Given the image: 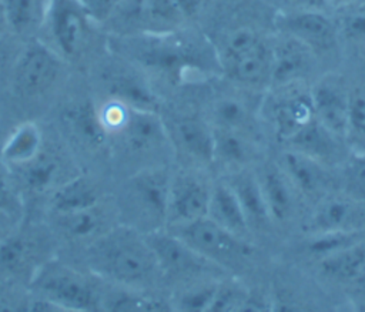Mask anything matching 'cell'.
Segmentation results:
<instances>
[{"mask_svg": "<svg viewBox=\"0 0 365 312\" xmlns=\"http://www.w3.org/2000/svg\"><path fill=\"white\" fill-rule=\"evenodd\" d=\"M16 229V218H14V214L0 205V241L6 236H9L10 234H13Z\"/></svg>", "mask_w": 365, "mask_h": 312, "instance_id": "obj_38", "label": "cell"}, {"mask_svg": "<svg viewBox=\"0 0 365 312\" xmlns=\"http://www.w3.org/2000/svg\"><path fill=\"white\" fill-rule=\"evenodd\" d=\"M356 1H358V0H327L328 6H329L331 9H335V10L342 9V7H345V6H349V4H354V3H356Z\"/></svg>", "mask_w": 365, "mask_h": 312, "instance_id": "obj_39", "label": "cell"}, {"mask_svg": "<svg viewBox=\"0 0 365 312\" xmlns=\"http://www.w3.org/2000/svg\"><path fill=\"white\" fill-rule=\"evenodd\" d=\"M30 288L36 298L53 303L57 311L101 309L100 288L86 275L58 261L38 265L30 278Z\"/></svg>", "mask_w": 365, "mask_h": 312, "instance_id": "obj_3", "label": "cell"}, {"mask_svg": "<svg viewBox=\"0 0 365 312\" xmlns=\"http://www.w3.org/2000/svg\"><path fill=\"white\" fill-rule=\"evenodd\" d=\"M225 181L235 192L248 221L251 232L269 228L272 222L269 219L255 172L250 171L247 167L240 168L232 171Z\"/></svg>", "mask_w": 365, "mask_h": 312, "instance_id": "obj_22", "label": "cell"}, {"mask_svg": "<svg viewBox=\"0 0 365 312\" xmlns=\"http://www.w3.org/2000/svg\"><path fill=\"white\" fill-rule=\"evenodd\" d=\"M211 128L235 130L257 135L259 107L254 108L250 97L234 91H222L214 95L204 115Z\"/></svg>", "mask_w": 365, "mask_h": 312, "instance_id": "obj_20", "label": "cell"}, {"mask_svg": "<svg viewBox=\"0 0 365 312\" xmlns=\"http://www.w3.org/2000/svg\"><path fill=\"white\" fill-rule=\"evenodd\" d=\"M317 121L346 141L349 115V88L335 76H327L311 87Z\"/></svg>", "mask_w": 365, "mask_h": 312, "instance_id": "obj_16", "label": "cell"}, {"mask_svg": "<svg viewBox=\"0 0 365 312\" xmlns=\"http://www.w3.org/2000/svg\"><path fill=\"white\" fill-rule=\"evenodd\" d=\"M255 175L272 225L288 224L295 217L301 198L289 178L278 164H265Z\"/></svg>", "mask_w": 365, "mask_h": 312, "instance_id": "obj_18", "label": "cell"}, {"mask_svg": "<svg viewBox=\"0 0 365 312\" xmlns=\"http://www.w3.org/2000/svg\"><path fill=\"white\" fill-rule=\"evenodd\" d=\"M342 192L365 204V151L346 157L341 171Z\"/></svg>", "mask_w": 365, "mask_h": 312, "instance_id": "obj_34", "label": "cell"}, {"mask_svg": "<svg viewBox=\"0 0 365 312\" xmlns=\"http://www.w3.org/2000/svg\"><path fill=\"white\" fill-rule=\"evenodd\" d=\"M318 57L297 38L278 31L271 37L269 87L305 83Z\"/></svg>", "mask_w": 365, "mask_h": 312, "instance_id": "obj_13", "label": "cell"}, {"mask_svg": "<svg viewBox=\"0 0 365 312\" xmlns=\"http://www.w3.org/2000/svg\"><path fill=\"white\" fill-rule=\"evenodd\" d=\"M164 123L171 148L188 160L190 167L212 164V128L204 115L182 113Z\"/></svg>", "mask_w": 365, "mask_h": 312, "instance_id": "obj_15", "label": "cell"}, {"mask_svg": "<svg viewBox=\"0 0 365 312\" xmlns=\"http://www.w3.org/2000/svg\"><path fill=\"white\" fill-rule=\"evenodd\" d=\"M278 165L289 178L301 198L304 197L318 201L329 192L331 175L327 170L328 165L321 161L288 148L279 157Z\"/></svg>", "mask_w": 365, "mask_h": 312, "instance_id": "obj_19", "label": "cell"}, {"mask_svg": "<svg viewBox=\"0 0 365 312\" xmlns=\"http://www.w3.org/2000/svg\"><path fill=\"white\" fill-rule=\"evenodd\" d=\"M365 224V204L345 192H328L318 201L305 224L307 234L356 232Z\"/></svg>", "mask_w": 365, "mask_h": 312, "instance_id": "obj_14", "label": "cell"}, {"mask_svg": "<svg viewBox=\"0 0 365 312\" xmlns=\"http://www.w3.org/2000/svg\"><path fill=\"white\" fill-rule=\"evenodd\" d=\"M121 0H80L93 23L104 24Z\"/></svg>", "mask_w": 365, "mask_h": 312, "instance_id": "obj_36", "label": "cell"}, {"mask_svg": "<svg viewBox=\"0 0 365 312\" xmlns=\"http://www.w3.org/2000/svg\"><path fill=\"white\" fill-rule=\"evenodd\" d=\"M53 221L64 236L70 239H90V242L113 227L108 224V217L100 204L70 214L53 215Z\"/></svg>", "mask_w": 365, "mask_h": 312, "instance_id": "obj_29", "label": "cell"}, {"mask_svg": "<svg viewBox=\"0 0 365 312\" xmlns=\"http://www.w3.org/2000/svg\"><path fill=\"white\" fill-rule=\"evenodd\" d=\"M87 264L98 279L137 291L161 278L147 235L127 224H115L94 238L87 248Z\"/></svg>", "mask_w": 365, "mask_h": 312, "instance_id": "obj_1", "label": "cell"}, {"mask_svg": "<svg viewBox=\"0 0 365 312\" xmlns=\"http://www.w3.org/2000/svg\"><path fill=\"white\" fill-rule=\"evenodd\" d=\"M212 182L197 167L181 168L171 172L165 229H177L207 217Z\"/></svg>", "mask_w": 365, "mask_h": 312, "instance_id": "obj_10", "label": "cell"}, {"mask_svg": "<svg viewBox=\"0 0 365 312\" xmlns=\"http://www.w3.org/2000/svg\"><path fill=\"white\" fill-rule=\"evenodd\" d=\"M1 3L10 31L26 40L38 36L50 0H1Z\"/></svg>", "mask_w": 365, "mask_h": 312, "instance_id": "obj_27", "label": "cell"}, {"mask_svg": "<svg viewBox=\"0 0 365 312\" xmlns=\"http://www.w3.org/2000/svg\"><path fill=\"white\" fill-rule=\"evenodd\" d=\"M154 252L161 278L185 285L200 279L218 278L222 269L207 261L178 235L163 228L145 234Z\"/></svg>", "mask_w": 365, "mask_h": 312, "instance_id": "obj_8", "label": "cell"}, {"mask_svg": "<svg viewBox=\"0 0 365 312\" xmlns=\"http://www.w3.org/2000/svg\"><path fill=\"white\" fill-rule=\"evenodd\" d=\"M168 231L178 235L195 252L224 272L245 266L254 255L252 241L222 229L207 217Z\"/></svg>", "mask_w": 365, "mask_h": 312, "instance_id": "obj_5", "label": "cell"}, {"mask_svg": "<svg viewBox=\"0 0 365 312\" xmlns=\"http://www.w3.org/2000/svg\"><path fill=\"white\" fill-rule=\"evenodd\" d=\"M207 218L222 229L251 241L252 232L250 229L245 214L235 192L225 180L212 182Z\"/></svg>", "mask_w": 365, "mask_h": 312, "instance_id": "obj_21", "label": "cell"}, {"mask_svg": "<svg viewBox=\"0 0 365 312\" xmlns=\"http://www.w3.org/2000/svg\"><path fill=\"white\" fill-rule=\"evenodd\" d=\"M321 274L336 282H356L365 276L364 239L317 262Z\"/></svg>", "mask_w": 365, "mask_h": 312, "instance_id": "obj_28", "label": "cell"}, {"mask_svg": "<svg viewBox=\"0 0 365 312\" xmlns=\"http://www.w3.org/2000/svg\"><path fill=\"white\" fill-rule=\"evenodd\" d=\"M64 60L41 40H27L13 68V88L19 95L34 97L46 93L58 80Z\"/></svg>", "mask_w": 365, "mask_h": 312, "instance_id": "obj_11", "label": "cell"}, {"mask_svg": "<svg viewBox=\"0 0 365 312\" xmlns=\"http://www.w3.org/2000/svg\"><path fill=\"white\" fill-rule=\"evenodd\" d=\"M361 308H364V309H365V301H364V305H362V306H361Z\"/></svg>", "mask_w": 365, "mask_h": 312, "instance_id": "obj_41", "label": "cell"}, {"mask_svg": "<svg viewBox=\"0 0 365 312\" xmlns=\"http://www.w3.org/2000/svg\"><path fill=\"white\" fill-rule=\"evenodd\" d=\"M278 31H282L304 46L318 58L332 54L339 43L336 21L322 10H282L274 17Z\"/></svg>", "mask_w": 365, "mask_h": 312, "instance_id": "obj_12", "label": "cell"}, {"mask_svg": "<svg viewBox=\"0 0 365 312\" xmlns=\"http://www.w3.org/2000/svg\"><path fill=\"white\" fill-rule=\"evenodd\" d=\"M304 84L271 87L268 95L259 103V118L285 144L315 120L311 88Z\"/></svg>", "mask_w": 365, "mask_h": 312, "instance_id": "obj_6", "label": "cell"}, {"mask_svg": "<svg viewBox=\"0 0 365 312\" xmlns=\"http://www.w3.org/2000/svg\"><path fill=\"white\" fill-rule=\"evenodd\" d=\"M341 16L335 19L339 38L351 43H365V6L349 4L338 9Z\"/></svg>", "mask_w": 365, "mask_h": 312, "instance_id": "obj_35", "label": "cell"}, {"mask_svg": "<svg viewBox=\"0 0 365 312\" xmlns=\"http://www.w3.org/2000/svg\"><path fill=\"white\" fill-rule=\"evenodd\" d=\"M346 142L355 151H365V88H349V115Z\"/></svg>", "mask_w": 365, "mask_h": 312, "instance_id": "obj_33", "label": "cell"}, {"mask_svg": "<svg viewBox=\"0 0 365 312\" xmlns=\"http://www.w3.org/2000/svg\"><path fill=\"white\" fill-rule=\"evenodd\" d=\"M285 4L284 10H322L328 11L331 7L327 0H278Z\"/></svg>", "mask_w": 365, "mask_h": 312, "instance_id": "obj_37", "label": "cell"}, {"mask_svg": "<svg viewBox=\"0 0 365 312\" xmlns=\"http://www.w3.org/2000/svg\"><path fill=\"white\" fill-rule=\"evenodd\" d=\"M43 150V134L36 123L19 124L6 138L1 151V162L13 172L29 164Z\"/></svg>", "mask_w": 365, "mask_h": 312, "instance_id": "obj_25", "label": "cell"}, {"mask_svg": "<svg viewBox=\"0 0 365 312\" xmlns=\"http://www.w3.org/2000/svg\"><path fill=\"white\" fill-rule=\"evenodd\" d=\"M66 121L68 123V128L90 145H101L108 141L98 121L97 108L90 104H80L67 111Z\"/></svg>", "mask_w": 365, "mask_h": 312, "instance_id": "obj_32", "label": "cell"}, {"mask_svg": "<svg viewBox=\"0 0 365 312\" xmlns=\"http://www.w3.org/2000/svg\"><path fill=\"white\" fill-rule=\"evenodd\" d=\"M344 141L345 140L328 131L315 118L311 124L297 132L287 142V147L329 165L332 161H338L341 158V147Z\"/></svg>", "mask_w": 365, "mask_h": 312, "instance_id": "obj_24", "label": "cell"}, {"mask_svg": "<svg viewBox=\"0 0 365 312\" xmlns=\"http://www.w3.org/2000/svg\"><path fill=\"white\" fill-rule=\"evenodd\" d=\"M267 1H274V0H267Z\"/></svg>", "mask_w": 365, "mask_h": 312, "instance_id": "obj_42", "label": "cell"}, {"mask_svg": "<svg viewBox=\"0 0 365 312\" xmlns=\"http://www.w3.org/2000/svg\"><path fill=\"white\" fill-rule=\"evenodd\" d=\"M31 249L29 242L10 234L0 241V274L7 278L24 275L27 269L34 272L36 266H31Z\"/></svg>", "mask_w": 365, "mask_h": 312, "instance_id": "obj_31", "label": "cell"}, {"mask_svg": "<svg viewBox=\"0 0 365 312\" xmlns=\"http://www.w3.org/2000/svg\"><path fill=\"white\" fill-rule=\"evenodd\" d=\"M171 172L163 165H148L128 178L120 211L128 225L148 234L165 227V208Z\"/></svg>", "mask_w": 365, "mask_h": 312, "instance_id": "obj_4", "label": "cell"}, {"mask_svg": "<svg viewBox=\"0 0 365 312\" xmlns=\"http://www.w3.org/2000/svg\"><path fill=\"white\" fill-rule=\"evenodd\" d=\"M13 172L20 175L23 184L36 192L47 191L50 187L56 188L60 184L57 182L58 164L51 155L46 154L44 150H41V152L29 164Z\"/></svg>", "mask_w": 365, "mask_h": 312, "instance_id": "obj_30", "label": "cell"}, {"mask_svg": "<svg viewBox=\"0 0 365 312\" xmlns=\"http://www.w3.org/2000/svg\"><path fill=\"white\" fill-rule=\"evenodd\" d=\"M255 137L242 131L212 128V164L231 171L245 168L257 148Z\"/></svg>", "mask_w": 365, "mask_h": 312, "instance_id": "obj_23", "label": "cell"}, {"mask_svg": "<svg viewBox=\"0 0 365 312\" xmlns=\"http://www.w3.org/2000/svg\"><path fill=\"white\" fill-rule=\"evenodd\" d=\"M113 140L120 141L133 154H148L171 148L165 123L155 110L131 107L124 127Z\"/></svg>", "mask_w": 365, "mask_h": 312, "instance_id": "obj_17", "label": "cell"}, {"mask_svg": "<svg viewBox=\"0 0 365 312\" xmlns=\"http://www.w3.org/2000/svg\"><path fill=\"white\" fill-rule=\"evenodd\" d=\"M271 37L251 21L234 20L217 30L210 44L220 71L230 83L259 91L269 85Z\"/></svg>", "mask_w": 365, "mask_h": 312, "instance_id": "obj_2", "label": "cell"}, {"mask_svg": "<svg viewBox=\"0 0 365 312\" xmlns=\"http://www.w3.org/2000/svg\"><path fill=\"white\" fill-rule=\"evenodd\" d=\"M91 23L80 0H50L37 38L67 61L84 48Z\"/></svg>", "mask_w": 365, "mask_h": 312, "instance_id": "obj_9", "label": "cell"}, {"mask_svg": "<svg viewBox=\"0 0 365 312\" xmlns=\"http://www.w3.org/2000/svg\"><path fill=\"white\" fill-rule=\"evenodd\" d=\"M185 19L173 0H121L104 24L115 36L178 31Z\"/></svg>", "mask_w": 365, "mask_h": 312, "instance_id": "obj_7", "label": "cell"}, {"mask_svg": "<svg viewBox=\"0 0 365 312\" xmlns=\"http://www.w3.org/2000/svg\"><path fill=\"white\" fill-rule=\"evenodd\" d=\"M6 30H9V28H7V23H6V17H4L3 3H1V0H0V36H1Z\"/></svg>", "mask_w": 365, "mask_h": 312, "instance_id": "obj_40", "label": "cell"}, {"mask_svg": "<svg viewBox=\"0 0 365 312\" xmlns=\"http://www.w3.org/2000/svg\"><path fill=\"white\" fill-rule=\"evenodd\" d=\"M100 204L97 187L86 177L70 178L58 184L50 197L48 207L53 215L70 214Z\"/></svg>", "mask_w": 365, "mask_h": 312, "instance_id": "obj_26", "label": "cell"}]
</instances>
